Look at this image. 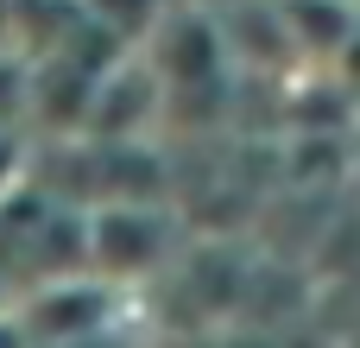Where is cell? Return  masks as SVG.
Returning <instances> with one entry per match:
<instances>
[{
	"instance_id": "obj_1",
	"label": "cell",
	"mask_w": 360,
	"mask_h": 348,
	"mask_svg": "<svg viewBox=\"0 0 360 348\" xmlns=\"http://www.w3.org/2000/svg\"><path fill=\"white\" fill-rule=\"evenodd\" d=\"M184 254V222L171 203H95L82 209V273L114 285V292H139L158 273H171Z\"/></svg>"
},
{
	"instance_id": "obj_2",
	"label": "cell",
	"mask_w": 360,
	"mask_h": 348,
	"mask_svg": "<svg viewBox=\"0 0 360 348\" xmlns=\"http://www.w3.org/2000/svg\"><path fill=\"white\" fill-rule=\"evenodd\" d=\"M127 292L89 279V273H70V279H44V285H25L13 292L6 317L19 323V336L32 348H57V342H95V336H127Z\"/></svg>"
},
{
	"instance_id": "obj_3",
	"label": "cell",
	"mask_w": 360,
	"mask_h": 348,
	"mask_svg": "<svg viewBox=\"0 0 360 348\" xmlns=\"http://www.w3.org/2000/svg\"><path fill=\"white\" fill-rule=\"evenodd\" d=\"M177 0H76V13L108 38V44H120V51H139L152 32H158V19L171 13Z\"/></svg>"
},
{
	"instance_id": "obj_4",
	"label": "cell",
	"mask_w": 360,
	"mask_h": 348,
	"mask_svg": "<svg viewBox=\"0 0 360 348\" xmlns=\"http://www.w3.org/2000/svg\"><path fill=\"white\" fill-rule=\"evenodd\" d=\"M0 348H32L25 336H19V323H13V317H0Z\"/></svg>"
},
{
	"instance_id": "obj_5",
	"label": "cell",
	"mask_w": 360,
	"mask_h": 348,
	"mask_svg": "<svg viewBox=\"0 0 360 348\" xmlns=\"http://www.w3.org/2000/svg\"><path fill=\"white\" fill-rule=\"evenodd\" d=\"M6 304H13V285H6V279H0V317H6Z\"/></svg>"
}]
</instances>
